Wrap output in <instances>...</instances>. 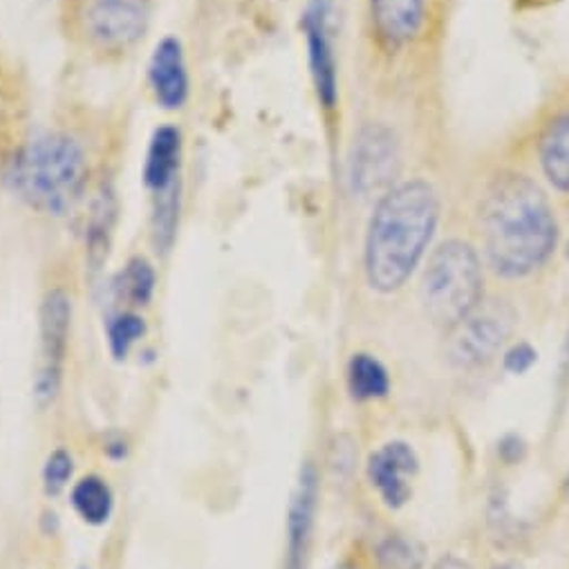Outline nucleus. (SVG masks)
Masks as SVG:
<instances>
[{"mask_svg": "<svg viewBox=\"0 0 569 569\" xmlns=\"http://www.w3.org/2000/svg\"><path fill=\"white\" fill-rule=\"evenodd\" d=\"M478 227L491 269L511 280L542 269L560 236L547 191L520 171H500L489 180L478 207Z\"/></svg>", "mask_w": 569, "mask_h": 569, "instance_id": "f257e3e1", "label": "nucleus"}, {"mask_svg": "<svg viewBox=\"0 0 569 569\" xmlns=\"http://www.w3.org/2000/svg\"><path fill=\"white\" fill-rule=\"evenodd\" d=\"M440 222V198L429 180L412 178L377 198L366 233L363 269L379 295L401 290L426 256Z\"/></svg>", "mask_w": 569, "mask_h": 569, "instance_id": "f03ea898", "label": "nucleus"}, {"mask_svg": "<svg viewBox=\"0 0 569 569\" xmlns=\"http://www.w3.org/2000/svg\"><path fill=\"white\" fill-rule=\"evenodd\" d=\"M6 182L28 207L48 216H66L86 191V153L63 132L39 134L14 153Z\"/></svg>", "mask_w": 569, "mask_h": 569, "instance_id": "7ed1b4c3", "label": "nucleus"}, {"mask_svg": "<svg viewBox=\"0 0 569 569\" xmlns=\"http://www.w3.org/2000/svg\"><path fill=\"white\" fill-rule=\"evenodd\" d=\"M485 273L473 244L465 240L442 242L421 273V308L436 326L449 330L482 303Z\"/></svg>", "mask_w": 569, "mask_h": 569, "instance_id": "20e7f679", "label": "nucleus"}, {"mask_svg": "<svg viewBox=\"0 0 569 569\" xmlns=\"http://www.w3.org/2000/svg\"><path fill=\"white\" fill-rule=\"evenodd\" d=\"M516 312L505 301H485L449 328L447 355L456 368L476 370L491 363L509 341Z\"/></svg>", "mask_w": 569, "mask_h": 569, "instance_id": "39448f33", "label": "nucleus"}, {"mask_svg": "<svg viewBox=\"0 0 569 569\" xmlns=\"http://www.w3.org/2000/svg\"><path fill=\"white\" fill-rule=\"evenodd\" d=\"M401 167L399 141L390 126L372 121L361 126L348 160V182L355 196H383L397 184Z\"/></svg>", "mask_w": 569, "mask_h": 569, "instance_id": "423d86ee", "label": "nucleus"}, {"mask_svg": "<svg viewBox=\"0 0 569 569\" xmlns=\"http://www.w3.org/2000/svg\"><path fill=\"white\" fill-rule=\"evenodd\" d=\"M72 330V299L63 290H52L41 306V346L34 377V399L48 408L59 397Z\"/></svg>", "mask_w": 569, "mask_h": 569, "instance_id": "0eeeda50", "label": "nucleus"}, {"mask_svg": "<svg viewBox=\"0 0 569 569\" xmlns=\"http://www.w3.org/2000/svg\"><path fill=\"white\" fill-rule=\"evenodd\" d=\"M149 17L151 0H90L86 28L101 48L126 50L144 37Z\"/></svg>", "mask_w": 569, "mask_h": 569, "instance_id": "6e6552de", "label": "nucleus"}, {"mask_svg": "<svg viewBox=\"0 0 569 569\" xmlns=\"http://www.w3.org/2000/svg\"><path fill=\"white\" fill-rule=\"evenodd\" d=\"M303 32L317 99L326 110H335L339 106V70L330 37V0H312L303 17Z\"/></svg>", "mask_w": 569, "mask_h": 569, "instance_id": "1a4fd4ad", "label": "nucleus"}, {"mask_svg": "<svg viewBox=\"0 0 569 569\" xmlns=\"http://www.w3.org/2000/svg\"><path fill=\"white\" fill-rule=\"evenodd\" d=\"M429 14V0H368V17L377 46L397 54L410 48Z\"/></svg>", "mask_w": 569, "mask_h": 569, "instance_id": "9d476101", "label": "nucleus"}, {"mask_svg": "<svg viewBox=\"0 0 569 569\" xmlns=\"http://www.w3.org/2000/svg\"><path fill=\"white\" fill-rule=\"evenodd\" d=\"M319 509V473L306 462L288 511V545H284V569H306Z\"/></svg>", "mask_w": 569, "mask_h": 569, "instance_id": "9b49d317", "label": "nucleus"}, {"mask_svg": "<svg viewBox=\"0 0 569 569\" xmlns=\"http://www.w3.org/2000/svg\"><path fill=\"white\" fill-rule=\"evenodd\" d=\"M419 471L417 453L406 442H388L370 456L368 478L381 500L390 509H399L410 500L412 478Z\"/></svg>", "mask_w": 569, "mask_h": 569, "instance_id": "f8f14e48", "label": "nucleus"}, {"mask_svg": "<svg viewBox=\"0 0 569 569\" xmlns=\"http://www.w3.org/2000/svg\"><path fill=\"white\" fill-rule=\"evenodd\" d=\"M536 162L542 180L562 198H569V101L551 110L536 134Z\"/></svg>", "mask_w": 569, "mask_h": 569, "instance_id": "ddd939ff", "label": "nucleus"}, {"mask_svg": "<svg viewBox=\"0 0 569 569\" xmlns=\"http://www.w3.org/2000/svg\"><path fill=\"white\" fill-rule=\"evenodd\" d=\"M149 83L156 101L167 110H178L187 103L191 92V79L187 68V57L180 39L164 37L149 63Z\"/></svg>", "mask_w": 569, "mask_h": 569, "instance_id": "4468645a", "label": "nucleus"}, {"mask_svg": "<svg viewBox=\"0 0 569 569\" xmlns=\"http://www.w3.org/2000/svg\"><path fill=\"white\" fill-rule=\"evenodd\" d=\"M180 169L182 132L176 126H160L151 137L141 178H144V184L151 193H160L180 184Z\"/></svg>", "mask_w": 569, "mask_h": 569, "instance_id": "2eb2a0df", "label": "nucleus"}, {"mask_svg": "<svg viewBox=\"0 0 569 569\" xmlns=\"http://www.w3.org/2000/svg\"><path fill=\"white\" fill-rule=\"evenodd\" d=\"M117 224V198L110 189H101L92 202L86 227V258L90 271H99L108 260L112 233Z\"/></svg>", "mask_w": 569, "mask_h": 569, "instance_id": "dca6fc26", "label": "nucleus"}, {"mask_svg": "<svg viewBox=\"0 0 569 569\" xmlns=\"http://www.w3.org/2000/svg\"><path fill=\"white\" fill-rule=\"evenodd\" d=\"M158 276L153 264L147 258H132L128 264L114 276L112 280V295L119 303L132 306V308H144L153 301L156 295Z\"/></svg>", "mask_w": 569, "mask_h": 569, "instance_id": "f3484780", "label": "nucleus"}, {"mask_svg": "<svg viewBox=\"0 0 569 569\" xmlns=\"http://www.w3.org/2000/svg\"><path fill=\"white\" fill-rule=\"evenodd\" d=\"M70 500H72L74 511L88 525H94V527L106 525L112 516L114 496H112V489L108 487V482L101 480L99 476H88V478L79 480L72 489Z\"/></svg>", "mask_w": 569, "mask_h": 569, "instance_id": "a211bd4d", "label": "nucleus"}, {"mask_svg": "<svg viewBox=\"0 0 569 569\" xmlns=\"http://www.w3.org/2000/svg\"><path fill=\"white\" fill-rule=\"evenodd\" d=\"M180 211H182V187L176 184L167 191L153 193V244L160 253H169L176 244L180 229Z\"/></svg>", "mask_w": 569, "mask_h": 569, "instance_id": "6ab92c4d", "label": "nucleus"}, {"mask_svg": "<svg viewBox=\"0 0 569 569\" xmlns=\"http://www.w3.org/2000/svg\"><path fill=\"white\" fill-rule=\"evenodd\" d=\"M348 386L357 401H372L388 395L390 377L379 359L359 352L348 366Z\"/></svg>", "mask_w": 569, "mask_h": 569, "instance_id": "aec40b11", "label": "nucleus"}, {"mask_svg": "<svg viewBox=\"0 0 569 569\" xmlns=\"http://www.w3.org/2000/svg\"><path fill=\"white\" fill-rule=\"evenodd\" d=\"M147 335V321L144 317H139L132 310H123L117 312L110 321H108V346L110 352L117 361H123L132 346Z\"/></svg>", "mask_w": 569, "mask_h": 569, "instance_id": "412c9836", "label": "nucleus"}, {"mask_svg": "<svg viewBox=\"0 0 569 569\" xmlns=\"http://www.w3.org/2000/svg\"><path fill=\"white\" fill-rule=\"evenodd\" d=\"M379 569H421L423 549L406 536H388L377 549Z\"/></svg>", "mask_w": 569, "mask_h": 569, "instance_id": "4be33fe9", "label": "nucleus"}, {"mask_svg": "<svg viewBox=\"0 0 569 569\" xmlns=\"http://www.w3.org/2000/svg\"><path fill=\"white\" fill-rule=\"evenodd\" d=\"M72 471H74V460L66 449H57L54 453H50L43 467L46 491L50 496H59L68 487Z\"/></svg>", "mask_w": 569, "mask_h": 569, "instance_id": "5701e85b", "label": "nucleus"}, {"mask_svg": "<svg viewBox=\"0 0 569 569\" xmlns=\"http://www.w3.org/2000/svg\"><path fill=\"white\" fill-rule=\"evenodd\" d=\"M536 359H538V355H536V350L529 343H518L511 350H507L505 368L509 372H513V375H522V372H527L536 363Z\"/></svg>", "mask_w": 569, "mask_h": 569, "instance_id": "b1692460", "label": "nucleus"}, {"mask_svg": "<svg viewBox=\"0 0 569 569\" xmlns=\"http://www.w3.org/2000/svg\"><path fill=\"white\" fill-rule=\"evenodd\" d=\"M431 569H471V565L458 556H445Z\"/></svg>", "mask_w": 569, "mask_h": 569, "instance_id": "393cba45", "label": "nucleus"}, {"mask_svg": "<svg viewBox=\"0 0 569 569\" xmlns=\"http://www.w3.org/2000/svg\"><path fill=\"white\" fill-rule=\"evenodd\" d=\"M496 569H522V567L516 565V562H502V565H498Z\"/></svg>", "mask_w": 569, "mask_h": 569, "instance_id": "a878e982", "label": "nucleus"}, {"mask_svg": "<svg viewBox=\"0 0 569 569\" xmlns=\"http://www.w3.org/2000/svg\"><path fill=\"white\" fill-rule=\"evenodd\" d=\"M332 569H355L352 565H348V562H341V565H335Z\"/></svg>", "mask_w": 569, "mask_h": 569, "instance_id": "bb28decb", "label": "nucleus"}]
</instances>
